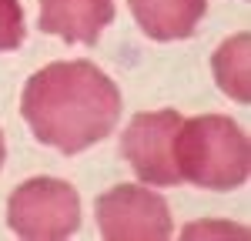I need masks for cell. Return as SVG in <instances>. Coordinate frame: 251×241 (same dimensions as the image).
<instances>
[{
    "instance_id": "52a82bcc",
    "label": "cell",
    "mask_w": 251,
    "mask_h": 241,
    "mask_svg": "<svg viewBox=\"0 0 251 241\" xmlns=\"http://www.w3.org/2000/svg\"><path fill=\"white\" fill-rule=\"evenodd\" d=\"M208 0H131L137 27L151 40H184L194 34Z\"/></svg>"
},
{
    "instance_id": "277c9868",
    "label": "cell",
    "mask_w": 251,
    "mask_h": 241,
    "mask_svg": "<svg viewBox=\"0 0 251 241\" xmlns=\"http://www.w3.org/2000/svg\"><path fill=\"white\" fill-rule=\"evenodd\" d=\"M97 224L107 241H161L171 235L168 201L141 184H114L97 198Z\"/></svg>"
},
{
    "instance_id": "30bf717a",
    "label": "cell",
    "mask_w": 251,
    "mask_h": 241,
    "mask_svg": "<svg viewBox=\"0 0 251 241\" xmlns=\"http://www.w3.org/2000/svg\"><path fill=\"white\" fill-rule=\"evenodd\" d=\"M0 164H3V131H0Z\"/></svg>"
},
{
    "instance_id": "6da1fadb",
    "label": "cell",
    "mask_w": 251,
    "mask_h": 241,
    "mask_svg": "<svg viewBox=\"0 0 251 241\" xmlns=\"http://www.w3.org/2000/svg\"><path fill=\"white\" fill-rule=\"evenodd\" d=\"M20 114L37 141L77 154L117 127L121 91L91 60H57L27 80Z\"/></svg>"
},
{
    "instance_id": "8992f818",
    "label": "cell",
    "mask_w": 251,
    "mask_h": 241,
    "mask_svg": "<svg viewBox=\"0 0 251 241\" xmlns=\"http://www.w3.org/2000/svg\"><path fill=\"white\" fill-rule=\"evenodd\" d=\"M114 20V0H40V27L67 44H97Z\"/></svg>"
},
{
    "instance_id": "5b68a950",
    "label": "cell",
    "mask_w": 251,
    "mask_h": 241,
    "mask_svg": "<svg viewBox=\"0 0 251 241\" xmlns=\"http://www.w3.org/2000/svg\"><path fill=\"white\" fill-rule=\"evenodd\" d=\"M181 120L184 118L177 111H148L131 118L121 138V154L127 158V164L144 184H154V188L181 184L177 164H174V134Z\"/></svg>"
},
{
    "instance_id": "3957f363",
    "label": "cell",
    "mask_w": 251,
    "mask_h": 241,
    "mask_svg": "<svg viewBox=\"0 0 251 241\" xmlns=\"http://www.w3.org/2000/svg\"><path fill=\"white\" fill-rule=\"evenodd\" d=\"M7 221L20 238L60 241L80 228V198L60 178H30L7 198Z\"/></svg>"
},
{
    "instance_id": "9c48e42d",
    "label": "cell",
    "mask_w": 251,
    "mask_h": 241,
    "mask_svg": "<svg viewBox=\"0 0 251 241\" xmlns=\"http://www.w3.org/2000/svg\"><path fill=\"white\" fill-rule=\"evenodd\" d=\"M24 44V10L20 0H0V50Z\"/></svg>"
},
{
    "instance_id": "ba28073f",
    "label": "cell",
    "mask_w": 251,
    "mask_h": 241,
    "mask_svg": "<svg viewBox=\"0 0 251 241\" xmlns=\"http://www.w3.org/2000/svg\"><path fill=\"white\" fill-rule=\"evenodd\" d=\"M214 77L221 84V91L234 100L251 97L248 91V34H238V37L225 40L214 54Z\"/></svg>"
},
{
    "instance_id": "7a4b0ae2",
    "label": "cell",
    "mask_w": 251,
    "mask_h": 241,
    "mask_svg": "<svg viewBox=\"0 0 251 241\" xmlns=\"http://www.w3.org/2000/svg\"><path fill=\"white\" fill-rule=\"evenodd\" d=\"M174 164L181 181H191L204 191H231L248 181L251 147L231 118L201 114L181 120L174 134Z\"/></svg>"
}]
</instances>
